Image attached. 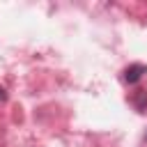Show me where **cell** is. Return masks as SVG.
Returning <instances> with one entry per match:
<instances>
[{"instance_id":"obj_1","label":"cell","mask_w":147,"mask_h":147,"mask_svg":"<svg viewBox=\"0 0 147 147\" xmlns=\"http://www.w3.org/2000/svg\"><path fill=\"white\" fill-rule=\"evenodd\" d=\"M147 71V67L145 64H131L126 71H124V80L126 83H136V80H140V76Z\"/></svg>"},{"instance_id":"obj_2","label":"cell","mask_w":147,"mask_h":147,"mask_svg":"<svg viewBox=\"0 0 147 147\" xmlns=\"http://www.w3.org/2000/svg\"><path fill=\"white\" fill-rule=\"evenodd\" d=\"M2 99H5V94H2V87H0V101H2Z\"/></svg>"}]
</instances>
